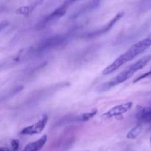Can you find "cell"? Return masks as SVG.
<instances>
[{
  "label": "cell",
  "instance_id": "cell-4",
  "mask_svg": "<svg viewBox=\"0 0 151 151\" xmlns=\"http://www.w3.org/2000/svg\"><path fill=\"white\" fill-rule=\"evenodd\" d=\"M76 1H78V0H66L61 6L58 7V8L56 9V10H55L52 13H51L50 14H49L48 16H46L44 19H43L42 21H41V22H39V24H38L39 28L45 26L46 25H47L48 23H50V22H52V21L56 20V19L62 17L63 15L66 14L68 7Z\"/></svg>",
  "mask_w": 151,
  "mask_h": 151
},
{
  "label": "cell",
  "instance_id": "cell-12",
  "mask_svg": "<svg viewBox=\"0 0 151 151\" xmlns=\"http://www.w3.org/2000/svg\"><path fill=\"white\" fill-rule=\"evenodd\" d=\"M142 124H138L137 125H136L135 127H133L126 135L127 139H135L136 138L138 137L139 136L140 133L142 131Z\"/></svg>",
  "mask_w": 151,
  "mask_h": 151
},
{
  "label": "cell",
  "instance_id": "cell-5",
  "mask_svg": "<svg viewBox=\"0 0 151 151\" xmlns=\"http://www.w3.org/2000/svg\"><path fill=\"white\" fill-rule=\"evenodd\" d=\"M48 115H44L35 124L22 129V131L20 132V134L24 135V136H32V135L38 134V133H41L44 130V127H45L46 124L48 121Z\"/></svg>",
  "mask_w": 151,
  "mask_h": 151
},
{
  "label": "cell",
  "instance_id": "cell-3",
  "mask_svg": "<svg viewBox=\"0 0 151 151\" xmlns=\"http://www.w3.org/2000/svg\"><path fill=\"white\" fill-rule=\"evenodd\" d=\"M67 34H60V35H55L54 36H51L40 41L36 47H31L30 54H39V53H45L50 50L58 47L60 46L66 44L68 41Z\"/></svg>",
  "mask_w": 151,
  "mask_h": 151
},
{
  "label": "cell",
  "instance_id": "cell-16",
  "mask_svg": "<svg viewBox=\"0 0 151 151\" xmlns=\"http://www.w3.org/2000/svg\"><path fill=\"white\" fill-rule=\"evenodd\" d=\"M150 142H151V138H150Z\"/></svg>",
  "mask_w": 151,
  "mask_h": 151
},
{
  "label": "cell",
  "instance_id": "cell-8",
  "mask_svg": "<svg viewBox=\"0 0 151 151\" xmlns=\"http://www.w3.org/2000/svg\"><path fill=\"white\" fill-rule=\"evenodd\" d=\"M47 141V135H44L37 141L28 144L25 146L22 151H39L44 147V144Z\"/></svg>",
  "mask_w": 151,
  "mask_h": 151
},
{
  "label": "cell",
  "instance_id": "cell-7",
  "mask_svg": "<svg viewBox=\"0 0 151 151\" xmlns=\"http://www.w3.org/2000/svg\"><path fill=\"white\" fill-rule=\"evenodd\" d=\"M123 15H124L123 12H121V13H117V14H116V16H115L114 17L113 19H112L107 24V25L102 27L100 29H98L97 30L94 31V32H91V33H88L87 37H88H88H89V38H92V37L98 36H100L102 35V34H104L106 33H107L108 31L110 30L114 26L115 24H116V22H117L122 17V16H123Z\"/></svg>",
  "mask_w": 151,
  "mask_h": 151
},
{
  "label": "cell",
  "instance_id": "cell-6",
  "mask_svg": "<svg viewBox=\"0 0 151 151\" xmlns=\"http://www.w3.org/2000/svg\"><path fill=\"white\" fill-rule=\"evenodd\" d=\"M132 107L133 102H131L121 104V105H118L116 106L112 107L111 109L108 110L105 113H103L102 117L104 118H111L112 117L119 116V115H121L122 114L125 113L128 110H130L132 108Z\"/></svg>",
  "mask_w": 151,
  "mask_h": 151
},
{
  "label": "cell",
  "instance_id": "cell-15",
  "mask_svg": "<svg viewBox=\"0 0 151 151\" xmlns=\"http://www.w3.org/2000/svg\"><path fill=\"white\" fill-rule=\"evenodd\" d=\"M0 151H10V150L8 149V148L4 147H2L0 148Z\"/></svg>",
  "mask_w": 151,
  "mask_h": 151
},
{
  "label": "cell",
  "instance_id": "cell-10",
  "mask_svg": "<svg viewBox=\"0 0 151 151\" xmlns=\"http://www.w3.org/2000/svg\"><path fill=\"white\" fill-rule=\"evenodd\" d=\"M137 118L141 122H151V107L140 110L137 113Z\"/></svg>",
  "mask_w": 151,
  "mask_h": 151
},
{
  "label": "cell",
  "instance_id": "cell-1",
  "mask_svg": "<svg viewBox=\"0 0 151 151\" xmlns=\"http://www.w3.org/2000/svg\"><path fill=\"white\" fill-rule=\"evenodd\" d=\"M151 46V33L149 34L146 38L138 42L133 44L125 53H122V55L116 58L110 65L105 68L103 71V75H109L116 71L119 68L126 64L127 62H130L134 59L139 55L145 51L147 48Z\"/></svg>",
  "mask_w": 151,
  "mask_h": 151
},
{
  "label": "cell",
  "instance_id": "cell-11",
  "mask_svg": "<svg viewBox=\"0 0 151 151\" xmlns=\"http://www.w3.org/2000/svg\"><path fill=\"white\" fill-rule=\"evenodd\" d=\"M97 113V110L94 109L92 110L91 111L87 113H83L81 114V115H78V116L75 117V121H78V122H81V121H86L92 118Z\"/></svg>",
  "mask_w": 151,
  "mask_h": 151
},
{
  "label": "cell",
  "instance_id": "cell-9",
  "mask_svg": "<svg viewBox=\"0 0 151 151\" xmlns=\"http://www.w3.org/2000/svg\"><path fill=\"white\" fill-rule=\"evenodd\" d=\"M44 0H36V1H34L33 3H32L29 5L24 6V7H19V9L16 10V13L17 14L22 15V16H28V15L30 14L35 8H36L38 5L41 4V3L44 1Z\"/></svg>",
  "mask_w": 151,
  "mask_h": 151
},
{
  "label": "cell",
  "instance_id": "cell-2",
  "mask_svg": "<svg viewBox=\"0 0 151 151\" xmlns=\"http://www.w3.org/2000/svg\"><path fill=\"white\" fill-rule=\"evenodd\" d=\"M151 60V55H147V56H143L140 59H139L137 62L135 63L132 64L131 66L128 67V68L125 70L122 71L120 73L118 74L116 76L113 78L112 79L109 80V81H106V82L103 83V84L99 87L98 91L99 92H106L107 90H110V89L113 88L115 86L120 84L122 83L125 82V81L133 76L134 73L139 71V70H142L144 68Z\"/></svg>",
  "mask_w": 151,
  "mask_h": 151
},
{
  "label": "cell",
  "instance_id": "cell-13",
  "mask_svg": "<svg viewBox=\"0 0 151 151\" xmlns=\"http://www.w3.org/2000/svg\"><path fill=\"white\" fill-rule=\"evenodd\" d=\"M19 141L17 139H13L10 143V146H11L12 151H17L19 148Z\"/></svg>",
  "mask_w": 151,
  "mask_h": 151
},
{
  "label": "cell",
  "instance_id": "cell-14",
  "mask_svg": "<svg viewBox=\"0 0 151 151\" xmlns=\"http://www.w3.org/2000/svg\"><path fill=\"white\" fill-rule=\"evenodd\" d=\"M149 76H151V70L149 71V72L145 73L142 74V75L139 76V77H137V78H136V79L134 81V83L138 82V81H141L142 79H144V78H147V77H149Z\"/></svg>",
  "mask_w": 151,
  "mask_h": 151
}]
</instances>
